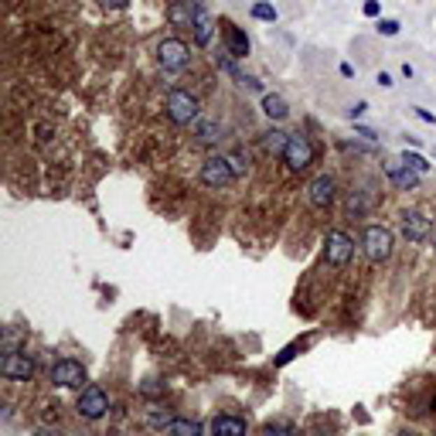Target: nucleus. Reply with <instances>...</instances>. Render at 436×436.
<instances>
[{"label":"nucleus","instance_id":"f257e3e1","mask_svg":"<svg viewBox=\"0 0 436 436\" xmlns=\"http://www.w3.org/2000/svg\"><path fill=\"white\" fill-rule=\"evenodd\" d=\"M167 116H171V123H178V127L198 123V116H202L198 96H191V92H184V89H171V92H167Z\"/></svg>","mask_w":436,"mask_h":436},{"label":"nucleus","instance_id":"f03ea898","mask_svg":"<svg viewBox=\"0 0 436 436\" xmlns=\"http://www.w3.org/2000/svg\"><path fill=\"white\" fill-rule=\"evenodd\" d=\"M361 246H365V256L368 262H385V259L392 256V246H395V239H392V232L385 229V225H368L365 235H361Z\"/></svg>","mask_w":436,"mask_h":436},{"label":"nucleus","instance_id":"7ed1b4c3","mask_svg":"<svg viewBox=\"0 0 436 436\" xmlns=\"http://www.w3.org/2000/svg\"><path fill=\"white\" fill-rule=\"evenodd\" d=\"M157 62H160L164 72H184L188 62H191V52H188V45L181 38H164L157 45Z\"/></svg>","mask_w":436,"mask_h":436},{"label":"nucleus","instance_id":"20e7f679","mask_svg":"<svg viewBox=\"0 0 436 436\" xmlns=\"http://www.w3.org/2000/svg\"><path fill=\"white\" fill-rule=\"evenodd\" d=\"M235 160H229V157H208L205 164H202V184H208V188H229L232 181H235Z\"/></svg>","mask_w":436,"mask_h":436},{"label":"nucleus","instance_id":"39448f33","mask_svg":"<svg viewBox=\"0 0 436 436\" xmlns=\"http://www.w3.org/2000/svg\"><path fill=\"white\" fill-rule=\"evenodd\" d=\"M283 164L290 167V171H307L310 164H314V147H310V140L304 133H290V140H286V150H283Z\"/></svg>","mask_w":436,"mask_h":436},{"label":"nucleus","instance_id":"423d86ee","mask_svg":"<svg viewBox=\"0 0 436 436\" xmlns=\"http://www.w3.org/2000/svg\"><path fill=\"white\" fill-rule=\"evenodd\" d=\"M324 256L331 266H344L348 259L355 256V239L348 235V232H328V239H324Z\"/></svg>","mask_w":436,"mask_h":436},{"label":"nucleus","instance_id":"0eeeda50","mask_svg":"<svg viewBox=\"0 0 436 436\" xmlns=\"http://www.w3.org/2000/svg\"><path fill=\"white\" fill-rule=\"evenodd\" d=\"M109 412V399L99 385H85L82 395H78V416L82 419H103Z\"/></svg>","mask_w":436,"mask_h":436},{"label":"nucleus","instance_id":"6e6552de","mask_svg":"<svg viewBox=\"0 0 436 436\" xmlns=\"http://www.w3.org/2000/svg\"><path fill=\"white\" fill-rule=\"evenodd\" d=\"M52 382L58 388H82L85 382V368H82V361L76 358H62L52 365Z\"/></svg>","mask_w":436,"mask_h":436},{"label":"nucleus","instance_id":"1a4fd4ad","mask_svg":"<svg viewBox=\"0 0 436 436\" xmlns=\"http://www.w3.org/2000/svg\"><path fill=\"white\" fill-rule=\"evenodd\" d=\"M0 375L10 379V382H27L34 375V361L27 358L24 351H7L0 361Z\"/></svg>","mask_w":436,"mask_h":436},{"label":"nucleus","instance_id":"9d476101","mask_svg":"<svg viewBox=\"0 0 436 436\" xmlns=\"http://www.w3.org/2000/svg\"><path fill=\"white\" fill-rule=\"evenodd\" d=\"M307 198H310V205L314 208H331L334 198H337V184H334L331 174H321V178L310 181Z\"/></svg>","mask_w":436,"mask_h":436},{"label":"nucleus","instance_id":"9b49d317","mask_svg":"<svg viewBox=\"0 0 436 436\" xmlns=\"http://www.w3.org/2000/svg\"><path fill=\"white\" fill-rule=\"evenodd\" d=\"M430 232H433V225H430V218L423 211H402V235L409 242H426Z\"/></svg>","mask_w":436,"mask_h":436},{"label":"nucleus","instance_id":"f8f14e48","mask_svg":"<svg viewBox=\"0 0 436 436\" xmlns=\"http://www.w3.org/2000/svg\"><path fill=\"white\" fill-rule=\"evenodd\" d=\"M222 38H225V52L232 58H246L249 55V38L242 27H235L232 21H222Z\"/></svg>","mask_w":436,"mask_h":436},{"label":"nucleus","instance_id":"ddd939ff","mask_svg":"<svg viewBox=\"0 0 436 436\" xmlns=\"http://www.w3.org/2000/svg\"><path fill=\"white\" fill-rule=\"evenodd\" d=\"M191 34H195V45H202V48H208L211 38H215V17L208 14L202 3H195V27H191Z\"/></svg>","mask_w":436,"mask_h":436},{"label":"nucleus","instance_id":"4468645a","mask_svg":"<svg viewBox=\"0 0 436 436\" xmlns=\"http://www.w3.org/2000/svg\"><path fill=\"white\" fill-rule=\"evenodd\" d=\"M167 21L181 31H191L195 27V3L191 0H171L167 3Z\"/></svg>","mask_w":436,"mask_h":436},{"label":"nucleus","instance_id":"2eb2a0df","mask_svg":"<svg viewBox=\"0 0 436 436\" xmlns=\"http://www.w3.org/2000/svg\"><path fill=\"white\" fill-rule=\"evenodd\" d=\"M385 174H388V181H392L395 188H406V191H409V188H416V184H419V178H423V174H416L412 167H406L402 160H388V164H385Z\"/></svg>","mask_w":436,"mask_h":436},{"label":"nucleus","instance_id":"dca6fc26","mask_svg":"<svg viewBox=\"0 0 436 436\" xmlns=\"http://www.w3.org/2000/svg\"><path fill=\"white\" fill-rule=\"evenodd\" d=\"M246 419H239V416H215L211 419V433L215 436H246Z\"/></svg>","mask_w":436,"mask_h":436},{"label":"nucleus","instance_id":"f3484780","mask_svg":"<svg viewBox=\"0 0 436 436\" xmlns=\"http://www.w3.org/2000/svg\"><path fill=\"white\" fill-rule=\"evenodd\" d=\"M262 113H266L269 120H286V116H290V106H286L283 96H276V92H266V96H262Z\"/></svg>","mask_w":436,"mask_h":436},{"label":"nucleus","instance_id":"a211bd4d","mask_svg":"<svg viewBox=\"0 0 436 436\" xmlns=\"http://www.w3.org/2000/svg\"><path fill=\"white\" fill-rule=\"evenodd\" d=\"M195 136H198V143L211 147V143L222 140V127H218L215 120H198V123H195Z\"/></svg>","mask_w":436,"mask_h":436},{"label":"nucleus","instance_id":"6ab92c4d","mask_svg":"<svg viewBox=\"0 0 436 436\" xmlns=\"http://www.w3.org/2000/svg\"><path fill=\"white\" fill-rule=\"evenodd\" d=\"M167 436H202V423H195V419H171L167 423Z\"/></svg>","mask_w":436,"mask_h":436},{"label":"nucleus","instance_id":"aec40b11","mask_svg":"<svg viewBox=\"0 0 436 436\" xmlns=\"http://www.w3.org/2000/svg\"><path fill=\"white\" fill-rule=\"evenodd\" d=\"M253 17H256V21H269V24H273L280 14H276V7H273V3H253Z\"/></svg>","mask_w":436,"mask_h":436},{"label":"nucleus","instance_id":"412c9836","mask_svg":"<svg viewBox=\"0 0 436 436\" xmlns=\"http://www.w3.org/2000/svg\"><path fill=\"white\" fill-rule=\"evenodd\" d=\"M402 164H406V167H412L416 174H426V171H430V164H426V157H419V154H409V150L402 154Z\"/></svg>","mask_w":436,"mask_h":436},{"label":"nucleus","instance_id":"4be33fe9","mask_svg":"<svg viewBox=\"0 0 436 436\" xmlns=\"http://www.w3.org/2000/svg\"><path fill=\"white\" fill-rule=\"evenodd\" d=\"M286 140H290V133H276V129H273V133H269V140H266V147H269L273 154L283 157V150H286Z\"/></svg>","mask_w":436,"mask_h":436},{"label":"nucleus","instance_id":"5701e85b","mask_svg":"<svg viewBox=\"0 0 436 436\" xmlns=\"http://www.w3.org/2000/svg\"><path fill=\"white\" fill-rule=\"evenodd\" d=\"M262 436H297V430H293L290 423H269V426L262 430Z\"/></svg>","mask_w":436,"mask_h":436},{"label":"nucleus","instance_id":"b1692460","mask_svg":"<svg viewBox=\"0 0 436 436\" xmlns=\"http://www.w3.org/2000/svg\"><path fill=\"white\" fill-rule=\"evenodd\" d=\"M379 34H385V38H395V34H399V21L382 17V21H379Z\"/></svg>","mask_w":436,"mask_h":436},{"label":"nucleus","instance_id":"393cba45","mask_svg":"<svg viewBox=\"0 0 436 436\" xmlns=\"http://www.w3.org/2000/svg\"><path fill=\"white\" fill-rule=\"evenodd\" d=\"M361 10H365V17H379V10H382V7H379V0H365V7H361Z\"/></svg>","mask_w":436,"mask_h":436},{"label":"nucleus","instance_id":"a878e982","mask_svg":"<svg viewBox=\"0 0 436 436\" xmlns=\"http://www.w3.org/2000/svg\"><path fill=\"white\" fill-rule=\"evenodd\" d=\"M365 109H368V103H365V99H361V103H355V106H351V120L365 116Z\"/></svg>","mask_w":436,"mask_h":436},{"label":"nucleus","instance_id":"bb28decb","mask_svg":"<svg viewBox=\"0 0 436 436\" xmlns=\"http://www.w3.org/2000/svg\"><path fill=\"white\" fill-rule=\"evenodd\" d=\"M416 116H419L423 123H436V116H433V113H430V109H416Z\"/></svg>","mask_w":436,"mask_h":436},{"label":"nucleus","instance_id":"cd10ccee","mask_svg":"<svg viewBox=\"0 0 436 436\" xmlns=\"http://www.w3.org/2000/svg\"><path fill=\"white\" fill-rule=\"evenodd\" d=\"M99 3H103V7H127L129 0H99Z\"/></svg>","mask_w":436,"mask_h":436},{"label":"nucleus","instance_id":"c85d7f7f","mask_svg":"<svg viewBox=\"0 0 436 436\" xmlns=\"http://www.w3.org/2000/svg\"><path fill=\"white\" fill-rule=\"evenodd\" d=\"M379 85H382V89H388V85H392V76H388V72H379Z\"/></svg>","mask_w":436,"mask_h":436},{"label":"nucleus","instance_id":"c756f323","mask_svg":"<svg viewBox=\"0 0 436 436\" xmlns=\"http://www.w3.org/2000/svg\"><path fill=\"white\" fill-rule=\"evenodd\" d=\"M358 136H365V140H375V133H372L368 127H358Z\"/></svg>","mask_w":436,"mask_h":436},{"label":"nucleus","instance_id":"7c9ffc66","mask_svg":"<svg viewBox=\"0 0 436 436\" xmlns=\"http://www.w3.org/2000/svg\"><path fill=\"white\" fill-rule=\"evenodd\" d=\"M395 436H419V433H416V430H399Z\"/></svg>","mask_w":436,"mask_h":436},{"label":"nucleus","instance_id":"2f4dec72","mask_svg":"<svg viewBox=\"0 0 436 436\" xmlns=\"http://www.w3.org/2000/svg\"><path fill=\"white\" fill-rule=\"evenodd\" d=\"M38 436H58V433H38Z\"/></svg>","mask_w":436,"mask_h":436}]
</instances>
